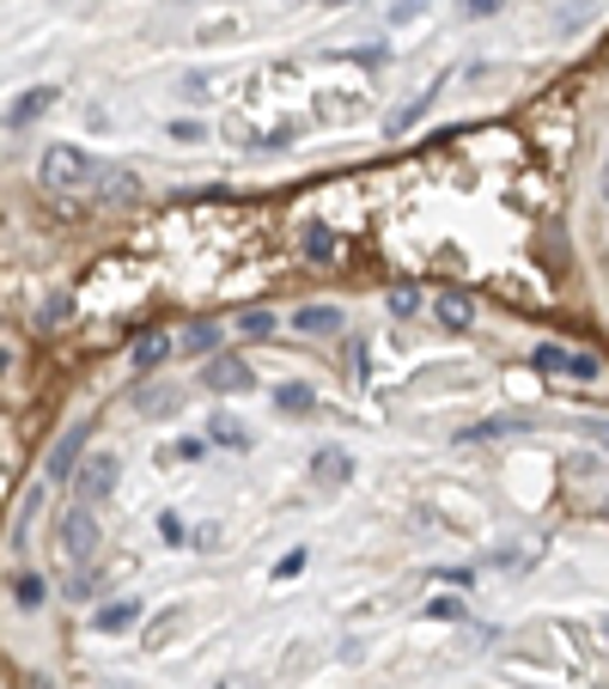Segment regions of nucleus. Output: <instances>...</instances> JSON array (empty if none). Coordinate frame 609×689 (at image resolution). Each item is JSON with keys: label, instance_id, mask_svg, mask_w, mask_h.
<instances>
[{"label": "nucleus", "instance_id": "nucleus-7", "mask_svg": "<svg viewBox=\"0 0 609 689\" xmlns=\"http://www.w3.org/2000/svg\"><path fill=\"white\" fill-rule=\"evenodd\" d=\"M213 440L220 445H244V428L232 421V415H213Z\"/></svg>", "mask_w": 609, "mask_h": 689}, {"label": "nucleus", "instance_id": "nucleus-4", "mask_svg": "<svg viewBox=\"0 0 609 689\" xmlns=\"http://www.w3.org/2000/svg\"><path fill=\"white\" fill-rule=\"evenodd\" d=\"M110 482H116V458H98V464L79 470V489H86V494H104Z\"/></svg>", "mask_w": 609, "mask_h": 689}, {"label": "nucleus", "instance_id": "nucleus-8", "mask_svg": "<svg viewBox=\"0 0 609 689\" xmlns=\"http://www.w3.org/2000/svg\"><path fill=\"white\" fill-rule=\"evenodd\" d=\"M335 311H323V306H311V311H299V330H335Z\"/></svg>", "mask_w": 609, "mask_h": 689}, {"label": "nucleus", "instance_id": "nucleus-12", "mask_svg": "<svg viewBox=\"0 0 609 689\" xmlns=\"http://www.w3.org/2000/svg\"><path fill=\"white\" fill-rule=\"evenodd\" d=\"M604 201H609V153H604Z\"/></svg>", "mask_w": 609, "mask_h": 689}, {"label": "nucleus", "instance_id": "nucleus-11", "mask_svg": "<svg viewBox=\"0 0 609 689\" xmlns=\"http://www.w3.org/2000/svg\"><path fill=\"white\" fill-rule=\"evenodd\" d=\"M269 330H274L269 311H250V318H244V336H269Z\"/></svg>", "mask_w": 609, "mask_h": 689}, {"label": "nucleus", "instance_id": "nucleus-3", "mask_svg": "<svg viewBox=\"0 0 609 689\" xmlns=\"http://www.w3.org/2000/svg\"><path fill=\"white\" fill-rule=\"evenodd\" d=\"M470 318H475V306L463 299V293H439V323L445 330H470Z\"/></svg>", "mask_w": 609, "mask_h": 689}, {"label": "nucleus", "instance_id": "nucleus-2", "mask_svg": "<svg viewBox=\"0 0 609 689\" xmlns=\"http://www.w3.org/2000/svg\"><path fill=\"white\" fill-rule=\"evenodd\" d=\"M208 391H250V367H244V360H232V354L208 360Z\"/></svg>", "mask_w": 609, "mask_h": 689}, {"label": "nucleus", "instance_id": "nucleus-6", "mask_svg": "<svg viewBox=\"0 0 609 689\" xmlns=\"http://www.w3.org/2000/svg\"><path fill=\"white\" fill-rule=\"evenodd\" d=\"M49 98H55V93H49V86H37V93H25V104L13 110V123H30V116H37V110H44Z\"/></svg>", "mask_w": 609, "mask_h": 689}, {"label": "nucleus", "instance_id": "nucleus-13", "mask_svg": "<svg viewBox=\"0 0 609 689\" xmlns=\"http://www.w3.org/2000/svg\"><path fill=\"white\" fill-rule=\"evenodd\" d=\"M335 7H348V0H335Z\"/></svg>", "mask_w": 609, "mask_h": 689}, {"label": "nucleus", "instance_id": "nucleus-5", "mask_svg": "<svg viewBox=\"0 0 609 689\" xmlns=\"http://www.w3.org/2000/svg\"><path fill=\"white\" fill-rule=\"evenodd\" d=\"M67 550H74V555L91 550V519H86V513H74V519H67Z\"/></svg>", "mask_w": 609, "mask_h": 689}, {"label": "nucleus", "instance_id": "nucleus-1", "mask_svg": "<svg viewBox=\"0 0 609 689\" xmlns=\"http://www.w3.org/2000/svg\"><path fill=\"white\" fill-rule=\"evenodd\" d=\"M98 171H91V159L79 153V147H49L44 153V184L49 189H79V184H91Z\"/></svg>", "mask_w": 609, "mask_h": 689}, {"label": "nucleus", "instance_id": "nucleus-9", "mask_svg": "<svg viewBox=\"0 0 609 689\" xmlns=\"http://www.w3.org/2000/svg\"><path fill=\"white\" fill-rule=\"evenodd\" d=\"M159 360H165V342L152 336V342H140L135 348V367H159Z\"/></svg>", "mask_w": 609, "mask_h": 689}, {"label": "nucleus", "instance_id": "nucleus-10", "mask_svg": "<svg viewBox=\"0 0 609 689\" xmlns=\"http://www.w3.org/2000/svg\"><path fill=\"white\" fill-rule=\"evenodd\" d=\"M457 13L463 19H487V13H500V0H457Z\"/></svg>", "mask_w": 609, "mask_h": 689}]
</instances>
